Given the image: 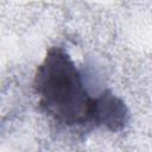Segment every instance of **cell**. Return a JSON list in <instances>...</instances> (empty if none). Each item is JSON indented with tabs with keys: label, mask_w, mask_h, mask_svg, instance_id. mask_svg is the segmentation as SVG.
Listing matches in <instances>:
<instances>
[{
	"label": "cell",
	"mask_w": 152,
	"mask_h": 152,
	"mask_svg": "<svg viewBox=\"0 0 152 152\" xmlns=\"http://www.w3.org/2000/svg\"><path fill=\"white\" fill-rule=\"evenodd\" d=\"M129 120V112L122 99L106 89L96 95L94 110V126L103 127L110 132L122 131Z\"/></svg>",
	"instance_id": "7a4b0ae2"
},
{
	"label": "cell",
	"mask_w": 152,
	"mask_h": 152,
	"mask_svg": "<svg viewBox=\"0 0 152 152\" xmlns=\"http://www.w3.org/2000/svg\"><path fill=\"white\" fill-rule=\"evenodd\" d=\"M40 109L63 127L94 126L96 96H91L70 55L61 46L48 50L34 75Z\"/></svg>",
	"instance_id": "6da1fadb"
}]
</instances>
